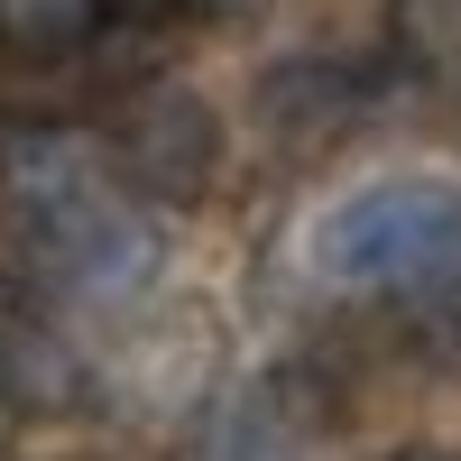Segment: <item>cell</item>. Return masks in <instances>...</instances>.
I'll list each match as a JSON object with an SVG mask.
<instances>
[{
    "instance_id": "cell-1",
    "label": "cell",
    "mask_w": 461,
    "mask_h": 461,
    "mask_svg": "<svg viewBox=\"0 0 461 461\" xmlns=\"http://www.w3.org/2000/svg\"><path fill=\"white\" fill-rule=\"evenodd\" d=\"M304 267L341 295H425L461 267V185L443 167H397L314 212Z\"/></svg>"
},
{
    "instance_id": "cell-2",
    "label": "cell",
    "mask_w": 461,
    "mask_h": 461,
    "mask_svg": "<svg viewBox=\"0 0 461 461\" xmlns=\"http://www.w3.org/2000/svg\"><path fill=\"white\" fill-rule=\"evenodd\" d=\"M102 158L139 212H194L230 167V130L185 74H139L102 111Z\"/></svg>"
},
{
    "instance_id": "cell-3",
    "label": "cell",
    "mask_w": 461,
    "mask_h": 461,
    "mask_svg": "<svg viewBox=\"0 0 461 461\" xmlns=\"http://www.w3.org/2000/svg\"><path fill=\"white\" fill-rule=\"evenodd\" d=\"M19 249L37 267V286L56 304H84V314H121V304H139L148 277H158V221L139 203H121V194H102V185H84V194L56 203L47 221H28Z\"/></svg>"
},
{
    "instance_id": "cell-4",
    "label": "cell",
    "mask_w": 461,
    "mask_h": 461,
    "mask_svg": "<svg viewBox=\"0 0 461 461\" xmlns=\"http://www.w3.org/2000/svg\"><path fill=\"white\" fill-rule=\"evenodd\" d=\"M369 102H378L369 65L314 56V47L277 56V65L258 74V93H249V111H258V130H267L277 158H332V148H351L369 130Z\"/></svg>"
},
{
    "instance_id": "cell-5",
    "label": "cell",
    "mask_w": 461,
    "mask_h": 461,
    "mask_svg": "<svg viewBox=\"0 0 461 461\" xmlns=\"http://www.w3.org/2000/svg\"><path fill=\"white\" fill-rule=\"evenodd\" d=\"M111 0H0V65L28 74H65L102 47Z\"/></svg>"
},
{
    "instance_id": "cell-6",
    "label": "cell",
    "mask_w": 461,
    "mask_h": 461,
    "mask_svg": "<svg viewBox=\"0 0 461 461\" xmlns=\"http://www.w3.org/2000/svg\"><path fill=\"white\" fill-rule=\"evenodd\" d=\"M185 461H304V443H295L286 406L267 388H240V397H221L203 425L185 434Z\"/></svg>"
},
{
    "instance_id": "cell-7",
    "label": "cell",
    "mask_w": 461,
    "mask_h": 461,
    "mask_svg": "<svg viewBox=\"0 0 461 461\" xmlns=\"http://www.w3.org/2000/svg\"><path fill=\"white\" fill-rule=\"evenodd\" d=\"M185 10H203V19H249L258 0H185Z\"/></svg>"
},
{
    "instance_id": "cell-8",
    "label": "cell",
    "mask_w": 461,
    "mask_h": 461,
    "mask_svg": "<svg viewBox=\"0 0 461 461\" xmlns=\"http://www.w3.org/2000/svg\"><path fill=\"white\" fill-rule=\"evenodd\" d=\"M378 461H452V452H434V443H397V452H378Z\"/></svg>"
}]
</instances>
